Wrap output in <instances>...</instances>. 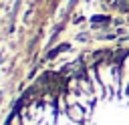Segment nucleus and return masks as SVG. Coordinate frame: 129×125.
Instances as JSON below:
<instances>
[{
  "instance_id": "obj_1",
  "label": "nucleus",
  "mask_w": 129,
  "mask_h": 125,
  "mask_svg": "<svg viewBox=\"0 0 129 125\" xmlns=\"http://www.w3.org/2000/svg\"><path fill=\"white\" fill-rule=\"evenodd\" d=\"M67 48H69V44H60V46H56L54 50H50V52H48V58H54L60 50H67Z\"/></svg>"
},
{
  "instance_id": "obj_2",
  "label": "nucleus",
  "mask_w": 129,
  "mask_h": 125,
  "mask_svg": "<svg viewBox=\"0 0 129 125\" xmlns=\"http://www.w3.org/2000/svg\"><path fill=\"white\" fill-rule=\"evenodd\" d=\"M93 22H109V16H95Z\"/></svg>"
}]
</instances>
